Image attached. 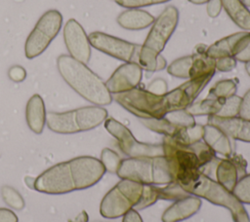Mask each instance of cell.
Here are the masks:
<instances>
[{
    "instance_id": "6da1fadb",
    "label": "cell",
    "mask_w": 250,
    "mask_h": 222,
    "mask_svg": "<svg viewBox=\"0 0 250 222\" xmlns=\"http://www.w3.org/2000/svg\"><path fill=\"white\" fill-rule=\"evenodd\" d=\"M104 172L100 160L91 156H80L47 168L35 178L33 189L49 195L84 190L98 183Z\"/></svg>"
},
{
    "instance_id": "7a4b0ae2",
    "label": "cell",
    "mask_w": 250,
    "mask_h": 222,
    "mask_svg": "<svg viewBox=\"0 0 250 222\" xmlns=\"http://www.w3.org/2000/svg\"><path fill=\"white\" fill-rule=\"evenodd\" d=\"M57 67L65 83L87 101L98 106L112 102V94L105 83L85 63L69 55H61L57 58Z\"/></svg>"
},
{
    "instance_id": "3957f363",
    "label": "cell",
    "mask_w": 250,
    "mask_h": 222,
    "mask_svg": "<svg viewBox=\"0 0 250 222\" xmlns=\"http://www.w3.org/2000/svg\"><path fill=\"white\" fill-rule=\"evenodd\" d=\"M188 194L226 207L231 214L233 222H250L249 214L244 204L234 194L207 174L200 173L194 179L181 186Z\"/></svg>"
},
{
    "instance_id": "277c9868",
    "label": "cell",
    "mask_w": 250,
    "mask_h": 222,
    "mask_svg": "<svg viewBox=\"0 0 250 222\" xmlns=\"http://www.w3.org/2000/svg\"><path fill=\"white\" fill-rule=\"evenodd\" d=\"M107 118L103 106L92 105L65 112H48L46 124L50 130L60 134H73L99 127Z\"/></svg>"
},
{
    "instance_id": "5b68a950",
    "label": "cell",
    "mask_w": 250,
    "mask_h": 222,
    "mask_svg": "<svg viewBox=\"0 0 250 222\" xmlns=\"http://www.w3.org/2000/svg\"><path fill=\"white\" fill-rule=\"evenodd\" d=\"M112 99L140 119H159L175 110L169 92L163 95H157L147 90L135 88L112 94Z\"/></svg>"
},
{
    "instance_id": "8992f818",
    "label": "cell",
    "mask_w": 250,
    "mask_h": 222,
    "mask_svg": "<svg viewBox=\"0 0 250 222\" xmlns=\"http://www.w3.org/2000/svg\"><path fill=\"white\" fill-rule=\"evenodd\" d=\"M116 174L121 179L139 182L143 185H167L173 182L164 156L128 158L121 161Z\"/></svg>"
},
{
    "instance_id": "52a82bcc",
    "label": "cell",
    "mask_w": 250,
    "mask_h": 222,
    "mask_svg": "<svg viewBox=\"0 0 250 222\" xmlns=\"http://www.w3.org/2000/svg\"><path fill=\"white\" fill-rule=\"evenodd\" d=\"M162 147L173 182L182 186L202 173L199 160L189 146H184L170 136H164Z\"/></svg>"
},
{
    "instance_id": "ba28073f",
    "label": "cell",
    "mask_w": 250,
    "mask_h": 222,
    "mask_svg": "<svg viewBox=\"0 0 250 222\" xmlns=\"http://www.w3.org/2000/svg\"><path fill=\"white\" fill-rule=\"evenodd\" d=\"M143 190V184L128 179H121L103 198L100 204L101 215L107 219L123 216L139 204Z\"/></svg>"
},
{
    "instance_id": "9c48e42d",
    "label": "cell",
    "mask_w": 250,
    "mask_h": 222,
    "mask_svg": "<svg viewBox=\"0 0 250 222\" xmlns=\"http://www.w3.org/2000/svg\"><path fill=\"white\" fill-rule=\"evenodd\" d=\"M62 25V15L58 10L45 12L37 20L24 43V55L32 59L43 54L59 34Z\"/></svg>"
},
{
    "instance_id": "30bf717a",
    "label": "cell",
    "mask_w": 250,
    "mask_h": 222,
    "mask_svg": "<svg viewBox=\"0 0 250 222\" xmlns=\"http://www.w3.org/2000/svg\"><path fill=\"white\" fill-rule=\"evenodd\" d=\"M104 128L116 139L122 153L129 158L164 155L162 144H150L137 140L127 127L113 118L105 119Z\"/></svg>"
},
{
    "instance_id": "8fae6325",
    "label": "cell",
    "mask_w": 250,
    "mask_h": 222,
    "mask_svg": "<svg viewBox=\"0 0 250 222\" xmlns=\"http://www.w3.org/2000/svg\"><path fill=\"white\" fill-rule=\"evenodd\" d=\"M91 47L119 60L138 64L142 45L134 44L112 35L94 31L88 35Z\"/></svg>"
},
{
    "instance_id": "7c38bea8",
    "label": "cell",
    "mask_w": 250,
    "mask_h": 222,
    "mask_svg": "<svg viewBox=\"0 0 250 222\" xmlns=\"http://www.w3.org/2000/svg\"><path fill=\"white\" fill-rule=\"evenodd\" d=\"M179 21V11L174 6L166 7L154 19L144 46L160 54L174 33Z\"/></svg>"
},
{
    "instance_id": "4fadbf2b",
    "label": "cell",
    "mask_w": 250,
    "mask_h": 222,
    "mask_svg": "<svg viewBox=\"0 0 250 222\" xmlns=\"http://www.w3.org/2000/svg\"><path fill=\"white\" fill-rule=\"evenodd\" d=\"M63 41L70 56L87 64L91 58V44L82 25L69 18L63 26Z\"/></svg>"
},
{
    "instance_id": "5bb4252c",
    "label": "cell",
    "mask_w": 250,
    "mask_h": 222,
    "mask_svg": "<svg viewBox=\"0 0 250 222\" xmlns=\"http://www.w3.org/2000/svg\"><path fill=\"white\" fill-rule=\"evenodd\" d=\"M143 77V69L135 63L121 64L105 82L111 94L131 91L138 87Z\"/></svg>"
},
{
    "instance_id": "9a60e30c",
    "label": "cell",
    "mask_w": 250,
    "mask_h": 222,
    "mask_svg": "<svg viewBox=\"0 0 250 222\" xmlns=\"http://www.w3.org/2000/svg\"><path fill=\"white\" fill-rule=\"evenodd\" d=\"M250 42V32H236L210 45L205 53L208 56L216 59L226 56H237Z\"/></svg>"
},
{
    "instance_id": "2e32d148",
    "label": "cell",
    "mask_w": 250,
    "mask_h": 222,
    "mask_svg": "<svg viewBox=\"0 0 250 222\" xmlns=\"http://www.w3.org/2000/svg\"><path fill=\"white\" fill-rule=\"evenodd\" d=\"M220 129L229 138L250 142V121L239 116L223 118L216 115L208 117V123Z\"/></svg>"
},
{
    "instance_id": "e0dca14e",
    "label": "cell",
    "mask_w": 250,
    "mask_h": 222,
    "mask_svg": "<svg viewBox=\"0 0 250 222\" xmlns=\"http://www.w3.org/2000/svg\"><path fill=\"white\" fill-rule=\"evenodd\" d=\"M201 206V200L196 196H187L177 200L162 214V222H181L194 215Z\"/></svg>"
},
{
    "instance_id": "ac0fdd59",
    "label": "cell",
    "mask_w": 250,
    "mask_h": 222,
    "mask_svg": "<svg viewBox=\"0 0 250 222\" xmlns=\"http://www.w3.org/2000/svg\"><path fill=\"white\" fill-rule=\"evenodd\" d=\"M46 108L41 95L35 93L27 101L25 106V121L31 131L42 133L46 125Z\"/></svg>"
},
{
    "instance_id": "d6986e66",
    "label": "cell",
    "mask_w": 250,
    "mask_h": 222,
    "mask_svg": "<svg viewBox=\"0 0 250 222\" xmlns=\"http://www.w3.org/2000/svg\"><path fill=\"white\" fill-rule=\"evenodd\" d=\"M202 139L215 153L226 157H229L232 154V146L229 137L213 125L206 124L203 126Z\"/></svg>"
},
{
    "instance_id": "ffe728a7",
    "label": "cell",
    "mask_w": 250,
    "mask_h": 222,
    "mask_svg": "<svg viewBox=\"0 0 250 222\" xmlns=\"http://www.w3.org/2000/svg\"><path fill=\"white\" fill-rule=\"evenodd\" d=\"M154 18L147 12L140 9H129L117 17V23L128 30H141L148 27Z\"/></svg>"
},
{
    "instance_id": "44dd1931",
    "label": "cell",
    "mask_w": 250,
    "mask_h": 222,
    "mask_svg": "<svg viewBox=\"0 0 250 222\" xmlns=\"http://www.w3.org/2000/svg\"><path fill=\"white\" fill-rule=\"evenodd\" d=\"M221 2L228 16L238 27L250 30V11L241 0H221Z\"/></svg>"
},
{
    "instance_id": "7402d4cb",
    "label": "cell",
    "mask_w": 250,
    "mask_h": 222,
    "mask_svg": "<svg viewBox=\"0 0 250 222\" xmlns=\"http://www.w3.org/2000/svg\"><path fill=\"white\" fill-rule=\"evenodd\" d=\"M238 170L233 162L229 159L220 160L216 166L217 182L232 192L238 181Z\"/></svg>"
},
{
    "instance_id": "603a6c76",
    "label": "cell",
    "mask_w": 250,
    "mask_h": 222,
    "mask_svg": "<svg viewBox=\"0 0 250 222\" xmlns=\"http://www.w3.org/2000/svg\"><path fill=\"white\" fill-rule=\"evenodd\" d=\"M198 51L191 55L192 61L189 71V79L201 77L207 74L215 73L216 66H215V59L208 56L205 53L206 49L201 51L197 47Z\"/></svg>"
},
{
    "instance_id": "cb8c5ba5",
    "label": "cell",
    "mask_w": 250,
    "mask_h": 222,
    "mask_svg": "<svg viewBox=\"0 0 250 222\" xmlns=\"http://www.w3.org/2000/svg\"><path fill=\"white\" fill-rule=\"evenodd\" d=\"M225 99L215 98L208 96L207 98L201 99L199 101H195L190 104L187 111L194 116H213L217 115L218 112L221 110Z\"/></svg>"
},
{
    "instance_id": "d4e9b609",
    "label": "cell",
    "mask_w": 250,
    "mask_h": 222,
    "mask_svg": "<svg viewBox=\"0 0 250 222\" xmlns=\"http://www.w3.org/2000/svg\"><path fill=\"white\" fill-rule=\"evenodd\" d=\"M174 141L184 146H190L198 142L203 137V126L195 124L191 127L180 129L173 136H170Z\"/></svg>"
},
{
    "instance_id": "484cf974",
    "label": "cell",
    "mask_w": 250,
    "mask_h": 222,
    "mask_svg": "<svg viewBox=\"0 0 250 222\" xmlns=\"http://www.w3.org/2000/svg\"><path fill=\"white\" fill-rule=\"evenodd\" d=\"M141 123L148 130L164 136H173L180 130L171 125L164 117L159 119H141Z\"/></svg>"
},
{
    "instance_id": "4316f807",
    "label": "cell",
    "mask_w": 250,
    "mask_h": 222,
    "mask_svg": "<svg viewBox=\"0 0 250 222\" xmlns=\"http://www.w3.org/2000/svg\"><path fill=\"white\" fill-rule=\"evenodd\" d=\"M191 61H192V56H186L179 57L172 61L168 66H167V72L177 78L181 79H189V71H190V66H191Z\"/></svg>"
},
{
    "instance_id": "83f0119b",
    "label": "cell",
    "mask_w": 250,
    "mask_h": 222,
    "mask_svg": "<svg viewBox=\"0 0 250 222\" xmlns=\"http://www.w3.org/2000/svg\"><path fill=\"white\" fill-rule=\"evenodd\" d=\"M237 90V85L233 80L227 79V80H221L217 82L209 91L208 96L220 98V99H226L228 97H230L235 94Z\"/></svg>"
},
{
    "instance_id": "f1b7e54d",
    "label": "cell",
    "mask_w": 250,
    "mask_h": 222,
    "mask_svg": "<svg viewBox=\"0 0 250 222\" xmlns=\"http://www.w3.org/2000/svg\"><path fill=\"white\" fill-rule=\"evenodd\" d=\"M164 118L177 129L191 127L195 125L194 117L191 114H189L187 111V109H179L168 112L164 116Z\"/></svg>"
},
{
    "instance_id": "f546056e",
    "label": "cell",
    "mask_w": 250,
    "mask_h": 222,
    "mask_svg": "<svg viewBox=\"0 0 250 222\" xmlns=\"http://www.w3.org/2000/svg\"><path fill=\"white\" fill-rule=\"evenodd\" d=\"M1 197L7 205L16 210H21L24 207V200L22 196L18 190L11 186L4 185L1 188Z\"/></svg>"
},
{
    "instance_id": "4dcf8cb0",
    "label": "cell",
    "mask_w": 250,
    "mask_h": 222,
    "mask_svg": "<svg viewBox=\"0 0 250 222\" xmlns=\"http://www.w3.org/2000/svg\"><path fill=\"white\" fill-rule=\"evenodd\" d=\"M189 147L193 150V152L197 156L200 166L202 167V170L207 165L217 160L215 155L216 153L205 142H201V140L191 144Z\"/></svg>"
},
{
    "instance_id": "1f68e13d",
    "label": "cell",
    "mask_w": 250,
    "mask_h": 222,
    "mask_svg": "<svg viewBox=\"0 0 250 222\" xmlns=\"http://www.w3.org/2000/svg\"><path fill=\"white\" fill-rule=\"evenodd\" d=\"M100 161L103 164L105 171H108L110 173H116L122 160L115 151L109 148H104L101 153Z\"/></svg>"
},
{
    "instance_id": "d6a6232c",
    "label": "cell",
    "mask_w": 250,
    "mask_h": 222,
    "mask_svg": "<svg viewBox=\"0 0 250 222\" xmlns=\"http://www.w3.org/2000/svg\"><path fill=\"white\" fill-rule=\"evenodd\" d=\"M240 103H241V97L238 95L234 94L230 97L226 98L221 110L218 112L216 116L223 117V118H230V117L238 116Z\"/></svg>"
},
{
    "instance_id": "836d02e7",
    "label": "cell",
    "mask_w": 250,
    "mask_h": 222,
    "mask_svg": "<svg viewBox=\"0 0 250 222\" xmlns=\"http://www.w3.org/2000/svg\"><path fill=\"white\" fill-rule=\"evenodd\" d=\"M159 199L160 200H180L183 199L189 194H188L178 183L171 182L166 185L164 188H159Z\"/></svg>"
},
{
    "instance_id": "e575fe53",
    "label": "cell",
    "mask_w": 250,
    "mask_h": 222,
    "mask_svg": "<svg viewBox=\"0 0 250 222\" xmlns=\"http://www.w3.org/2000/svg\"><path fill=\"white\" fill-rule=\"evenodd\" d=\"M157 200H159L158 187L155 185H144L142 198L139 204L135 206L136 210H142L147 206H150Z\"/></svg>"
},
{
    "instance_id": "d590c367",
    "label": "cell",
    "mask_w": 250,
    "mask_h": 222,
    "mask_svg": "<svg viewBox=\"0 0 250 222\" xmlns=\"http://www.w3.org/2000/svg\"><path fill=\"white\" fill-rule=\"evenodd\" d=\"M232 193L243 204H250V173L243 175L237 181Z\"/></svg>"
},
{
    "instance_id": "8d00e7d4",
    "label": "cell",
    "mask_w": 250,
    "mask_h": 222,
    "mask_svg": "<svg viewBox=\"0 0 250 222\" xmlns=\"http://www.w3.org/2000/svg\"><path fill=\"white\" fill-rule=\"evenodd\" d=\"M115 2L121 7L124 8H129V9H138L141 7H146L150 5H155V4H161L168 2L170 0H110Z\"/></svg>"
},
{
    "instance_id": "74e56055",
    "label": "cell",
    "mask_w": 250,
    "mask_h": 222,
    "mask_svg": "<svg viewBox=\"0 0 250 222\" xmlns=\"http://www.w3.org/2000/svg\"><path fill=\"white\" fill-rule=\"evenodd\" d=\"M236 59L233 56H226V57H220L215 59V66L216 70H219L221 72H229L235 68L236 66Z\"/></svg>"
},
{
    "instance_id": "f35d334b",
    "label": "cell",
    "mask_w": 250,
    "mask_h": 222,
    "mask_svg": "<svg viewBox=\"0 0 250 222\" xmlns=\"http://www.w3.org/2000/svg\"><path fill=\"white\" fill-rule=\"evenodd\" d=\"M147 91L149 92L157 94V95H163L166 92H168L167 82L161 78L154 79L152 82L149 83V85L147 87Z\"/></svg>"
},
{
    "instance_id": "ab89813d",
    "label": "cell",
    "mask_w": 250,
    "mask_h": 222,
    "mask_svg": "<svg viewBox=\"0 0 250 222\" xmlns=\"http://www.w3.org/2000/svg\"><path fill=\"white\" fill-rule=\"evenodd\" d=\"M238 116L250 121V89L241 97V103H240V109H239Z\"/></svg>"
},
{
    "instance_id": "60d3db41",
    "label": "cell",
    "mask_w": 250,
    "mask_h": 222,
    "mask_svg": "<svg viewBox=\"0 0 250 222\" xmlns=\"http://www.w3.org/2000/svg\"><path fill=\"white\" fill-rule=\"evenodd\" d=\"M8 76L14 82H22L26 77V71L20 65H14L9 69Z\"/></svg>"
},
{
    "instance_id": "b9f144b4",
    "label": "cell",
    "mask_w": 250,
    "mask_h": 222,
    "mask_svg": "<svg viewBox=\"0 0 250 222\" xmlns=\"http://www.w3.org/2000/svg\"><path fill=\"white\" fill-rule=\"evenodd\" d=\"M207 15L210 18H217L222 11V2L221 0H210L207 2L206 6Z\"/></svg>"
},
{
    "instance_id": "7bdbcfd3",
    "label": "cell",
    "mask_w": 250,
    "mask_h": 222,
    "mask_svg": "<svg viewBox=\"0 0 250 222\" xmlns=\"http://www.w3.org/2000/svg\"><path fill=\"white\" fill-rule=\"evenodd\" d=\"M18 216L16 213L8 208H0V222H18Z\"/></svg>"
},
{
    "instance_id": "ee69618b",
    "label": "cell",
    "mask_w": 250,
    "mask_h": 222,
    "mask_svg": "<svg viewBox=\"0 0 250 222\" xmlns=\"http://www.w3.org/2000/svg\"><path fill=\"white\" fill-rule=\"evenodd\" d=\"M122 222H143V219L138 210L132 208L123 215Z\"/></svg>"
},
{
    "instance_id": "f6af8a7d",
    "label": "cell",
    "mask_w": 250,
    "mask_h": 222,
    "mask_svg": "<svg viewBox=\"0 0 250 222\" xmlns=\"http://www.w3.org/2000/svg\"><path fill=\"white\" fill-rule=\"evenodd\" d=\"M235 59L240 62L250 61V42L242 52H240L237 56H235Z\"/></svg>"
},
{
    "instance_id": "bcb514c9",
    "label": "cell",
    "mask_w": 250,
    "mask_h": 222,
    "mask_svg": "<svg viewBox=\"0 0 250 222\" xmlns=\"http://www.w3.org/2000/svg\"><path fill=\"white\" fill-rule=\"evenodd\" d=\"M190 3L192 4H197V5H200V4H204V3H207L208 1L210 0H188Z\"/></svg>"
},
{
    "instance_id": "7dc6e473",
    "label": "cell",
    "mask_w": 250,
    "mask_h": 222,
    "mask_svg": "<svg viewBox=\"0 0 250 222\" xmlns=\"http://www.w3.org/2000/svg\"><path fill=\"white\" fill-rule=\"evenodd\" d=\"M245 70H246L247 74L250 76V61L246 62V65H245Z\"/></svg>"
},
{
    "instance_id": "c3c4849f",
    "label": "cell",
    "mask_w": 250,
    "mask_h": 222,
    "mask_svg": "<svg viewBox=\"0 0 250 222\" xmlns=\"http://www.w3.org/2000/svg\"><path fill=\"white\" fill-rule=\"evenodd\" d=\"M246 7H250V0H241Z\"/></svg>"
}]
</instances>
